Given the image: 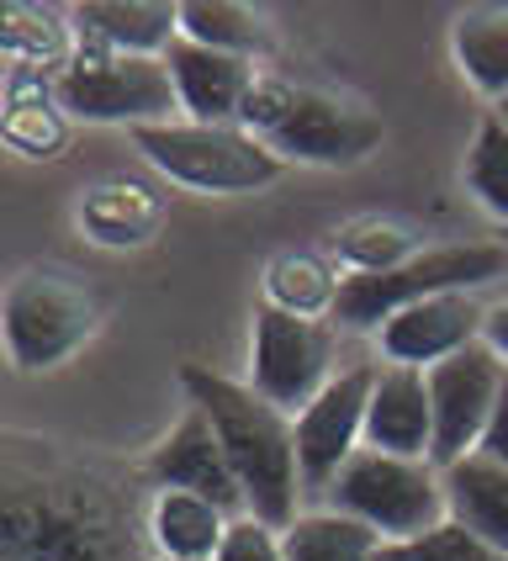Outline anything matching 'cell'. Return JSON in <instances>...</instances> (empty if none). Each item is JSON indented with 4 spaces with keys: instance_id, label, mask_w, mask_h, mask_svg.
<instances>
[{
    "instance_id": "1",
    "label": "cell",
    "mask_w": 508,
    "mask_h": 561,
    "mask_svg": "<svg viewBox=\"0 0 508 561\" xmlns=\"http://www.w3.org/2000/svg\"><path fill=\"white\" fill-rule=\"evenodd\" d=\"M181 387L196 413H207L212 435H218L228 467L239 477V493H244V514L265 519L286 530L297 519V488H302V471H297V435H291V413L270 408L254 387L244 381H228V376L207 371V366H186Z\"/></svg>"
},
{
    "instance_id": "2",
    "label": "cell",
    "mask_w": 508,
    "mask_h": 561,
    "mask_svg": "<svg viewBox=\"0 0 508 561\" xmlns=\"http://www.w3.org/2000/svg\"><path fill=\"white\" fill-rule=\"evenodd\" d=\"M0 561H138V546L85 482H22L0 488Z\"/></svg>"
},
{
    "instance_id": "3",
    "label": "cell",
    "mask_w": 508,
    "mask_h": 561,
    "mask_svg": "<svg viewBox=\"0 0 508 561\" xmlns=\"http://www.w3.org/2000/svg\"><path fill=\"white\" fill-rule=\"evenodd\" d=\"M239 127L259 138L270 154L302 164H355L381 144V123L366 106H349L328 91H308L276 75H254L239 106Z\"/></svg>"
},
{
    "instance_id": "4",
    "label": "cell",
    "mask_w": 508,
    "mask_h": 561,
    "mask_svg": "<svg viewBox=\"0 0 508 561\" xmlns=\"http://www.w3.org/2000/svg\"><path fill=\"white\" fill-rule=\"evenodd\" d=\"M508 276L504 244H440V250H418L413 260L377 271V276H339L334 291V323L377 334L386 318H397L413 302H429L444 291H476L487 280Z\"/></svg>"
},
{
    "instance_id": "5",
    "label": "cell",
    "mask_w": 508,
    "mask_h": 561,
    "mask_svg": "<svg viewBox=\"0 0 508 561\" xmlns=\"http://www.w3.org/2000/svg\"><path fill=\"white\" fill-rule=\"evenodd\" d=\"M54 101H59V112L80 117V123L127 127L175 123V112H181L164 59L117 54V48H101L91 37H80V48L64 59L59 80H54Z\"/></svg>"
},
{
    "instance_id": "6",
    "label": "cell",
    "mask_w": 508,
    "mask_h": 561,
    "mask_svg": "<svg viewBox=\"0 0 508 561\" xmlns=\"http://www.w3.org/2000/svg\"><path fill=\"white\" fill-rule=\"evenodd\" d=\"M95 323H101L95 291L59 265L22 271L0 297V340L16 371H48L69 360L95 334Z\"/></svg>"
},
{
    "instance_id": "7",
    "label": "cell",
    "mask_w": 508,
    "mask_h": 561,
    "mask_svg": "<svg viewBox=\"0 0 508 561\" xmlns=\"http://www.w3.org/2000/svg\"><path fill=\"white\" fill-rule=\"evenodd\" d=\"M328 508L360 519L366 530L381 535V546H397L413 535L435 530L444 519V482L435 461H408V456H381V450H355L345 471L328 482Z\"/></svg>"
},
{
    "instance_id": "8",
    "label": "cell",
    "mask_w": 508,
    "mask_h": 561,
    "mask_svg": "<svg viewBox=\"0 0 508 561\" xmlns=\"http://www.w3.org/2000/svg\"><path fill=\"white\" fill-rule=\"evenodd\" d=\"M132 144L164 181L207 191V196H239V191H265L270 181H281V159L244 127L159 123L132 127Z\"/></svg>"
},
{
    "instance_id": "9",
    "label": "cell",
    "mask_w": 508,
    "mask_h": 561,
    "mask_svg": "<svg viewBox=\"0 0 508 561\" xmlns=\"http://www.w3.org/2000/svg\"><path fill=\"white\" fill-rule=\"evenodd\" d=\"M334 376V334L318 318H297L270 302L254 312V350H250V387L281 413H302Z\"/></svg>"
},
{
    "instance_id": "10",
    "label": "cell",
    "mask_w": 508,
    "mask_h": 561,
    "mask_svg": "<svg viewBox=\"0 0 508 561\" xmlns=\"http://www.w3.org/2000/svg\"><path fill=\"white\" fill-rule=\"evenodd\" d=\"M504 360L487 340L466 344L461 355H450L440 366H429V408H435V450L429 461L435 467H455L466 461L482 435H487V419L498 403V387H504Z\"/></svg>"
},
{
    "instance_id": "11",
    "label": "cell",
    "mask_w": 508,
    "mask_h": 561,
    "mask_svg": "<svg viewBox=\"0 0 508 561\" xmlns=\"http://www.w3.org/2000/svg\"><path fill=\"white\" fill-rule=\"evenodd\" d=\"M377 366H345L328 376V387L291 419L297 435V471L308 493H328V482L366 445V403H371Z\"/></svg>"
},
{
    "instance_id": "12",
    "label": "cell",
    "mask_w": 508,
    "mask_h": 561,
    "mask_svg": "<svg viewBox=\"0 0 508 561\" xmlns=\"http://www.w3.org/2000/svg\"><path fill=\"white\" fill-rule=\"evenodd\" d=\"M482 323H487V312L476 308L472 291H444V297L413 302L397 318H386L377 329V340L392 366L429 371V366H440V360H450L466 344L482 340Z\"/></svg>"
},
{
    "instance_id": "13",
    "label": "cell",
    "mask_w": 508,
    "mask_h": 561,
    "mask_svg": "<svg viewBox=\"0 0 508 561\" xmlns=\"http://www.w3.org/2000/svg\"><path fill=\"white\" fill-rule=\"evenodd\" d=\"M164 69H170L181 112L190 123L207 127H239V106H244L254 75H259L250 59H233V54L201 48V43H186V37H175L164 48Z\"/></svg>"
},
{
    "instance_id": "14",
    "label": "cell",
    "mask_w": 508,
    "mask_h": 561,
    "mask_svg": "<svg viewBox=\"0 0 508 561\" xmlns=\"http://www.w3.org/2000/svg\"><path fill=\"white\" fill-rule=\"evenodd\" d=\"M149 471H154L159 488H175V493H196V499L218 503L222 514L233 519L244 508V493H239V477L222 456L218 435L207 424V413L190 408L186 419L159 439V450L149 456Z\"/></svg>"
},
{
    "instance_id": "15",
    "label": "cell",
    "mask_w": 508,
    "mask_h": 561,
    "mask_svg": "<svg viewBox=\"0 0 508 561\" xmlns=\"http://www.w3.org/2000/svg\"><path fill=\"white\" fill-rule=\"evenodd\" d=\"M366 450L429 461L435 450V408H429V376L413 366H377L371 403H366Z\"/></svg>"
},
{
    "instance_id": "16",
    "label": "cell",
    "mask_w": 508,
    "mask_h": 561,
    "mask_svg": "<svg viewBox=\"0 0 508 561\" xmlns=\"http://www.w3.org/2000/svg\"><path fill=\"white\" fill-rule=\"evenodd\" d=\"M74 32L117 54L164 59V48L181 37V5L170 0H85L74 11Z\"/></svg>"
},
{
    "instance_id": "17",
    "label": "cell",
    "mask_w": 508,
    "mask_h": 561,
    "mask_svg": "<svg viewBox=\"0 0 508 561\" xmlns=\"http://www.w3.org/2000/svg\"><path fill=\"white\" fill-rule=\"evenodd\" d=\"M440 482H444V514L508 557V467L472 450L466 461L444 467Z\"/></svg>"
},
{
    "instance_id": "18",
    "label": "cell",
    "mask_w": 508,
    "mask_h": 561,
    "mask_svg": "<svg viewBox=\"0 0 508 561\" xmlns=\"http://www.w3.org/2000/svg\"><path fill=\"white\" fill-rule=\"evenodd\" d=\"M222 530H228V514L196 493L159 488L149 503V540H154L159 561H212Z\"/></svg>"
},
{
    "instance_id": "19",
    "label": "cell",
    "mask_w": 508,
    "mask_h": 561,
    "mask_svg": "<svg viewBox=\"0 0 508 561\" xmlns=\"http://www.w3.org/2000/svg\"><path fill=\"white\" fill-rule=\"evenodd\" d=\"M450 48L476 91L508 101V5H476L466 16H455Z\"/></svg>"
},
{
    "instance_id": "20",
    "label": "cell",
    "mask_w": 508,
    "mask_h": 561,
    "mask_svg": "<svg viewBox=\"0 0 508 561\" xmlns=\"http://www.w3.org/2000/svg\"><path fill=\"white\" fill-rule=\"evenodd\" d=\"M159 222V202L149 186L138 181H106V186L85 191L80 202V228L95 244H143Z\"/></svg>"
},
{
    "instance_id": "21",
    "label": "cell",
    "mask_w": 508,
    "mask_h": 561,
    "mask_svg": "<svg viewBox=\"0 0 508 561\" xmlns=\"http://www.w3.org/2000/svg\"><path fill=\"white\" fill-rule=\"evenodd\" d=\"M286 561H377L381 557V535L366 530L349 514H297L281 530Z\"/></svg>"
},
{
    "instance_id": "22",
    "label": "cell",
    "mask_w": 508,
    "mask_h": 561,
    "mask_svg": "<svg viewBox=\"0 0 508 561\" xmlns=\"http://www.w3.org/2000/svg\"><path fill=\"white\" fill-rule=\"evenodd\" d=\"M181 37L201 43V48H218V54H233V59H250V64L270 43L265 22L254 16L250 5H233V0H186L181 5Z\"/></svg>"
},
{
    "instance_id": "23",
    "label": "cell",
    "mask_w": 508,
    "mask_h": 561,
    "mask_svg": "<svg viewBox=\"0 0 508 561\" xmlns=\"http://www.w3.org/2000/svg\"><path fill=\"white\" fill-rule=\"evenodd\" d=\"M334 291L339 280L323 271L318 254H281L270 265V308L297 312V318H318V312H334Z\"/></svg>"
},
{
    "instance_id": "24",
    "label": "cell",
    "mask_w": 508,
    "mask_h": 561,
    "mask_svg": "<svg viewBox=\"0 0 508 561\" xmlns=\"http://www.w3.org/2000/svg\"><path fill=\"white\" fill-rule=\"evenodd\" d=\"M466 186L508 228V127L498 123V112L482 117L472 149H466Z\"/></svg>"
},
{
    "instance_id": "25",
    "label": "cell",
    "mask_w": 508,
    "mask_h": 561,
    "mask_svg": "<svg viewBox=\"0 0 508 561\" xmlns=\"http://www.w3.org/2000/svg\"><path fill=\"white\" fill-rule=\"evenodd\" d=\"M377 561H508L504 551H493L482 535H472L466 525H455L444 514L435 530L413 535V540H397V546H381Z\"/></svg>"
},
{
    "instance_id": "26",
    "label": "cell",
    "mask_w": 508,
    "mask_h": 561,
    "mask_svg": "<svg viewBox=\"0 0 508 561\" xmlns=\"http://www.w3.org/2000/svg\"><path fill=\"white\" fill-rule=\"evenodd\" d=\"M339 254L349 260V276H377V271H392V265H403L413 260V233L408 228H397V222H381V218H366L345 228V244Z\"/></svg>"
},
{
    "instance_id": "27",
    "label": "cell",
    "mask_w": 508,
    "mask_h": 561,
    "mask_svg": "<svg viewBox=\"0 0 508 561\" xmlns=\"http://www.w3.org/2000/svg\"><path fill=\"white\" fill-rule=\"evenodd\" d=\"M22 22L27 27H16L5 11H0V48H11L16 59H54L64 48V27H59V16L54 11H37V5H22Z\"/></svg>"
},
{
    "instance_id": "28",
    "label": "cell",
    "mask_w": 508,
    "mask_h": 561,
    "mask_svg": "<svg viewBox=\"0 0 508 561\" xmlns=\"http://www.w3.org/2000/svg\"><path fill=\"white\" fill-rule=\"evenodd\" d=\"M212 561H286L281 530L265 525V519H254V514H233Z\"/></svg>"
},
{
    "instance_id": "29",
    "label": "cell",
    "mask_w": 508,
    "mask_h": 561,
    "mask_svg": "<svg viewBox=\"0 0 508 561\" xmlns=\"http://www.w3.org/2000/svg\"><path fill=\"white\" fill-rule=\"evenodd\" d=\"M487 461L508 467V371H504V387H498V403H493V419H487V435L476 445Z\"/></svg>"
},
{
    "instance_id": "30",
    "label": "cell",
    "mask_w": 508,
    "mask_h": 561,
    "mask_svg": "<svg viewBox=\"0 0 508 561\" xmlns=\"http://www.w3.org/2000/svg\"><path fill=\"white\" fill-rule=\"evenodd\" d=\"M482 340L493 344V350H498V360L508 366V302L487 312V323H482Z\"/></svg>"
},
{
    "instance_id": "31",
    "label": "cell",
    "mask_w": 508,
    "mask_h": 561,
    "mask_svg": "<svg viewBox=\"0 0 508 561\" xmlns=\"http://www.w3.org/2000/svg\"><path fill=\"white\" fill-rule=\"evenodd\" d=\"M498 123L508 127V101H498Z\"/></svg>"
}]
</instances>
